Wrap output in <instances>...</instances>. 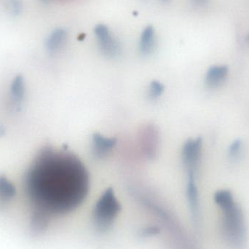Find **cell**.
Listing matches in <instances>:
<instances>
[{"instance_id": "ba28073f", "label": "cell", "mask_w": 249, "mask_h": 249, "mask_svg": "<svg viewBox=\"0 0 249 249\" xmlns=\"http://www.w3.org/2000/svg\"><path fill=\"white\" fill-rule=\"evenodd\" d=\"M156 45L155 30L151 26H147L142 32L139 42V50L142 54L149 55L153 52Z\"/></svg>"}, {"instance_id": "2e32d148", "label": "cell", "mask_w": 249, "mask_h": 249, "mask_svg": "<svg viewBox=\"0 0 249 249\" xmlns=\"http://www.w3.org/2000/svg\"><path fill=\"white\" fill-rule=\"evenodd\" d=\"M165 87L163 84L160 82L154 80L151 83L150 86L149 88V96L152 99H158V98L160 97L163 93Z\"/></svg>"}, {"instance_id": "8fae6325", "label": "cell", "mask_w": 249, "mask_h": 249, "mask_svg": "<svg viewBox=\"0 0 249 249\" xmlns=\"http://www.w3.org/2000/svg\"><path fill=\"white\" fill-rule=\"evenodd\" d=\"M50 216L38 211H34L31 219V230L35 234H39L43 232L48 225Z\"/></svg>"}, {"instance_id": "5b68a950", "label": "cell", "mask_w": 249, "mask_h": 249, "mask_svg": "<svg viewBox=\"0 0 249 249\" xmlns=\"http://www.w3.org/2000/svg\"><path fill=\"white\" fill-rule=\"evenodd\" d=\"M202 139L197 138L190 139L185 142L182 148L183 164L187 169V173H195L201 157Z\"/></svg>"}, {"instance_id": "7c38bea8", "label": "cell", "mask_w": 249, "mask_h": 249, "mask_svg": "<svg viewBox=\"0 0 249 249\" xmlns=\"http://www.w3.org/2000/svg\"><path fill=\"white\" fill-rule=\"evenodd\" d=\"M16 190L6 177H0V201L7 203L16 196Z\"/></svg>"}, {"instance_id": "30bf717a", "label": "cell", "mask_w": 249, "mask_h": 249, "mask_svg": "<svg viewBox=\"0 0 249 249\" xmlns=\"http://www.w3.org/2000/svg\"><path fill=\"white\" fill-rule=\"evenodd\" d=\"M67 40V33L63 29H57L50 36L47 41V48L50 52H56L59 51Z\"/></svg>"}, {"instance_id": "9a60e30c", "label": "cell", "mask_w": 249, "mask_h": 249, "mask_svg": "<svg viewBox=\"0 0 249 249\" xmlns=\"http://www.w3.org/2000/svg\"><path fill=\"white\" fill-rule=\"evenodd\" d=\"M215 201L220 207L232 203L233 200L232 194L228 190L217 192L214 196Z\"/></svg>"}, {"instance_id": "9c48e42d", "label": "cell", "mask_w": 249, "mask_h": 249, "mask_svg": "<svg viewBox=\"0 0 249 249\" xmlns=\"http://www.w3.org/2000/svg\"><path fill=\"white\" fill-rule=\"evenodd\" d=\"M228 74L226 66H215L211 67L206 76V84L211 87H215L222 83Z\"/></svg>"}, {"instance_id": "4fadbf2b", "label": "cell", "mask_w": 249, "mask_h": 249, "mask_svg": "<svg viewBox=\"0 0 249 249\" xmlns=\"http://www.w3.org/2000/svg\"><path fill=\"white\" fill-rule=\"evenodd\" d=\"M188 184H187V196L192 207L196 210L197 206V190L195 181V173L189 172Z\"/></svg>"}, {"instance_id": "6da1fadb", "label": "cell", "mask_w": 249, "mask_h": 249, "mask_svg": "<svg viewBox=\"0 0 249 249\" xmlns=\"http://www.w3.org/2000/svg\"><path fill=\"white\" fill-rule=\"evenodd\" d=\"M24 187L34 211L48 216L61 214L75 209L87 196L89 172L74 154L45 147L26 172Z\"/></svg>"}, {"instance_id": "277c9868", "label": "cell", "mask_w": 249, "mask_h": 249, "mask_svg": "<svg viewBox=\"0 0 249 249\" xmlns=\"http://www.w3.org/2000/svg\"><path fill=\"white\" fill-rule=\"evenodd\" d=\"M95 34L102 53L109 58H115L121 54L119 42L105 25L99 24L95 28Z\"/></svg>"}, {"instance_id": "8992f818", "label": "cell", "mask_w": 249, "mask_h": 249, "mask_svg": "<svg viewBox=\"0 0 249 249\" xmlns=\"http://www.w3.org/2000/svg\"><path fill=\"white\" fill-rule=\"evenodd\" d=\"M118 141L115 138L107 137L100 133H94L92 136V154L96 159H103L107 156L116 146Z\"/></svg>"}, {"instance_id": "52a82bcc", "label": "cell", "mask_w": 249, "mask_h": 249, "mask_svg": "<svg viewBox=\"0 0 249 249\" xmlns=\"http://www.w3.org/2000/svg\"><path fill=\"white\" fill-rule=\"evenodd\" d=\"M158 133L155 127L149 126L142 132V149L147 158H155L158 151Z\"/></svg>"}, {"instance_id": "7a4b0ae2", "label": "cell", "mask_w": 249, "mask_h": 249, "mask_svg": "<svg viewBox=\"0 0 249 249\" xmlns=\"http://www.w3.org/2000/svg\"><path fill=\"white\" fill-rule=\"evenodd\" d=\"M121 206L115 197L113 190L107 189L101 196L95 206L94 216L100 228H107L119 212Z\"/></svg>"}, {"instance_id": "5bb4252c", "label": "cell", "mask_w": 249, "mask_h": 249, "mask_svg": "<svg viewBox=\"0 0 249 249\" xmlns=\"http://www.w3.org/2000/svg\"><path fill=\"white\" fill-rule=\"evenodd\" d=\"M11 93L15 100L20 102L25 93V86L21 76H17L11 85Z\"/></svg>"}, {"instance_id": "e0dca14e", "label": "cell", "mask_w": 249, "mask_h": 249, "mask_svg": "<svg viewBox=\"0 0 249 249\" xmlns=\"http://www.w3.org/2000/svg\"><path fill=\"white\" fill-rule=\"evenodd\" d=\"M241 144H242V142H241L240 139H237L235 142H232V144L230 146V155H232V156L237 155L238 152H239L240 149H241Z\"/></svg>"}, {"instance_id": "3957f363", "label": "cell", "mask_w": 249, "mask_h": 249, "mask_svg": "<svg viewBox=\"0 0 249 249\" xmlns=\"http://www.w3.org/2000/svg\"><path fill=\"white\" fill-rule=\"evenodd\" d=\"M223 225L225 233L231 241L238 244L244 238V225L243 214L235 203L222 206Z\"/></svg>"}, {"instance_id": "ac0fdd59", "label": "cell", "mask_w": 249, "mask_h": 249, "mask_svg": "<svg viewBox=\"0 0 249 249\" xmlns=\"http://www.w3.org/2000/svg\"><path fill=\"white\" fill-rule=\"evenodd\" d=\"M195 2L197 3V4H205L208 0H193Z\"/></svg>"}]
</instances>
